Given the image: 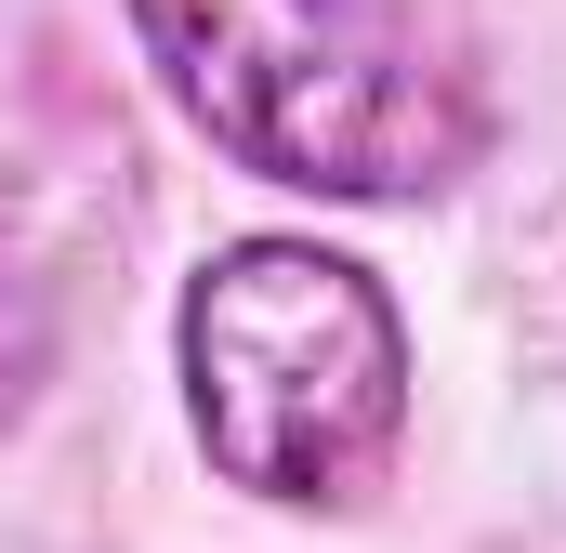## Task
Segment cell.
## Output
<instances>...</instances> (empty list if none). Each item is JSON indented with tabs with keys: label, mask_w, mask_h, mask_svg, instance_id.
Here are the masks:
<instances>
[{
	"label": "cell",
	"mask_w": 566,
	"mask_h": 553,
	"mask_svg": "<svg viewBox=\"0 0 566 553\" xmlns=\"http://www.w3.org/2000/svg\"><path fill=\"white\" fill-rule=\"evenodd\" d=\"M53 343H66V316H53V276L27 251V225L0 211V435L40 409V383H53Z\"/></svg>",
	"instance_id": "3"
},
{
	"label": "cell",
	"mask_w": 566,
	"mask_h": 553,
	"mask_svg": "<svg viewBox=\"0 0 566 553\" xmlns=\"http://www.w3.org/2000/svg\"><path fill=\"white\" fill-rule=\"evenodd\" d=\"M171 383L198 461L264 514H356L409 448V303L329 238H224L171 290Z\"/></svg>",
	"instance_id": "2"
},
{
	"label": "cell",
	"mask_w": 566,
	"mask_h": 553,
	"mask_svg": "<svg viewBox=\"0 0 566 553\" xmlns=\"http://www.w3.org/2000/svg\"><path fill=\"white\" fill-rule=\"evenodd\" d=\"M224 171L316 211H422L488 158V93L422 0H119Z\"/></svg>",
	"instance_id": "1"
}]
</instances>
